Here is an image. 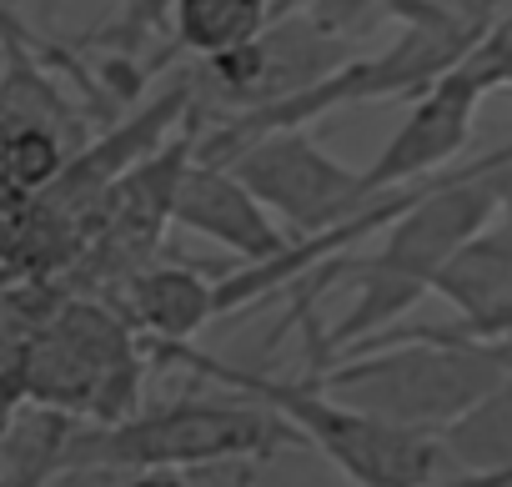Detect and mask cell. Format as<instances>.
Segmentation results:
<instances>
[{"label": "cell", "mask_w": 512, "mask_h": 487, "mask_svg": "<svg viewBox=\"0 0 512 487\" xmlns=\"http://www.w3.org/2000/svg\"><path fill=\"white\" fill-rule=\"evenodd\" d=\"M512 166V146L472 161V166H452L442 176H432L417 201L387 226L382 247L372 257H342L327 262L322 277L347 272L357 282V302L352 312L317 342V352H342L347 342L362 337H382V327H392L402 312H412L432 282L442 277V267L467 247L477 231L492 226L497 206H502V176Z\"/></svg>", "instance_id": "1"}, {"label": "cell", "mask_w": 512, "mask_h": 487, "mask_svg": "<svg viewBox=\"0 0 512 487\" xmlns=\"http://www.w3.org/2000/svg\"><path fill=\"white\" fill-rule=\"evenodd\" d=\"M367 347V357L332 362L312 382L412 432H447L502 382H512V347L477 342L462 332H387Z\"/></svg>", "instance_id": "2"}, {"label": "cell", "mask_w": 512, "mask_h": 487, "mask_svg": "<svg viewBox=\"0 0 512 487\" xmlns=\"http://www.w3.org/2000/svg\"><path fill=\"white\" fill-rule=\"evenodd\" d=\"M151 352L272 407L302 442H312L357 487H417L447 467V447L437 432H412L387 417H372L317 382H282V377H262L246 367H226V362L196 352L191 342H151Z\"/></svg>", "instance_id": "3"}, {"label": "cell", "mask_w": 512, "mask_h": 487, "mask_svg": "<svg viewBox=\"0 0 512 487\" xmlns=\"http://www.w3.org/2000/svg\"><path fill=\"white\" fill-rule=\"evenodd\" d=\"M302 437L262 402H161L96 432H71L61 467H121V472H181L216 462H251L297 447Z\"/></svg>", "instance_id": "4"}, {"label": "cell", "mask_w": 512, "mask_h": 487, "mask_svg": "<svg viewBox=\"0 0 512 487\" xmlns=\"http://www.w3.org/2000/svg\"><path fill=\"white\" fill-rule=\"evenodd\" d=\"M226 166L251 186V196L262 201L272 216H282L297 236H317L337 221H347L367 191H362V166L337 161L327 146L297 131H267L251 136L226 156Z\"/></svg>", "instance_id": "5"}, {"label": "cell", "mask_w": 512, "mask_h": 487, "mask_svg": "<svg viewBox=\"0 0 512 487\" xmlns=\"http://www.w3.org/2000/svg\"><path fill=\"white\" fill-rule=\"evenodd\" d=\"M487 91H497V81L477 51L467 61H457L447 76H437L412 101L407 121L392 131V141L377 151V161L362 166V191L377 196V191L452 171V161L472 141V121H477V106L487 101Z\"/></svg>", "instance_id": "6"}, {"label": "cell", "mask_w": 512, "mask_h": 487, "mask_svg": "<svg viewBox=\"0 0 512 487\" xmlns=\"http://www.w3.org/2000/svg\"><path fill=\"white\" fill-rule=\"evenodd\" d=\"M166 216L216 247H226L231 257H241V267L251 262H272L287 247V231L272 221V211L251 196V186L226 166V161H186L171 181V201Z\"/></svg>", "instance_id": "7"}, {"label": "cell", "mask_w": 512, "mask_h": 487, "mask_svg": "<svg viewBox=\"0 0 512 487\" xmlns=\"http://www.w3.org/2000/svg\"><path fill=\"white\" fill-rule=\"evenodd\" d=\"M432 292H442L462 312V327H452V332L477 337V342L512 332V226L477 231L442 267Z\"/></svg>", "instance_id": "8"}, {"label": "cell", "mask_w": 512, "mask_h": 487, "mask_svg": "<svg viewBox=\"0 0 512 487\" xmlns=\"http://www.w3.org/2000/svg\"><path fill=\"white\" fill-rule=\"evenodd\" d=\"M131 307L156 342H191L216 317V282L191 267H151L136 277Z\"/></svg>", "instance_id": "9"}, {"label": "cell", "mask_w": 512, "mask_h": 487, "mask_svg": "<svg viewBox=\"0 0 512 487\" xmlns=\"http://www.w3.org/2000/svg\"><path fill=\"white\" fill-rule=\"evenodd\" d=\"M166 21L176 31V46L206 66L262 36L272 26V0H171Z\"/></svg>", "instance_id": "10"}, {"label": "cell", "mask_w": 512, "mask_h": 487, "mask_svg": "<svg viewBox=\"0 0 512 487\" xmlns=\"http://www.w3.org/2000/svg\"><path fill=\"white\" fill-rule=\"evenodd\" d=\"M61 171V151H56V141L46 136V131H16L6 146H0V176L6 181H16L21 191H36V186H46L51 176Z\"/></svg>", "instance_id": "11"}, {"label": "cell", "mask_w": 512, "mask_h": 487, "mask_svg": "<svg viewBox=\"0 0 512 487\" xmlns=\"http://www.w3.org/2000/svg\"><path fill=\"white\" fill-rule=\"evenodd\" d=\"M477 56H482V66L492 71V81H497V86H512V11H507L487 36H482Z\"/></svg>", "instance_id": "12"}, {"label": "cell", "mask_w": 512, "mask_h": 487, "mask_svg": "<svg viewBox=\"0 0 512 487\" xmlns=\"http://www.w3.org/2000/svg\"><path fill=\"white\" fill-rule=\"evenodd\" d=\"M417 487H512V467H452V472L442 467Z\"/></svg>", "instance_id": "13"}, {"label": "cell", "mask_w": 512, "mask_h": 487, "mask_svg": "<svg viewBox=\"0 0 512 487\" xmlns=\"http://www.w3.org/2000/svg\"><path fill=\"white\" fill-rule=\"evenodd\" d=\"M121 487H186V482L171 477V472H141V477H131V482H121Z\"/></svg>", "instance_id": "14"}, {"label": "cell", "mask_w": 512, "mask_h": 487, "mask_svg": "<svg viewBox=\"0 0 512 487\" xmlns=\"http://www.w3.org/2000/svg\"><path fill=\"white\" fill-rule=\"evenodd\" d=\"M0 36H21V26H16V16L6 11V0H0Z\"/></svg>", "instance_id": "15"}]
</instances>
